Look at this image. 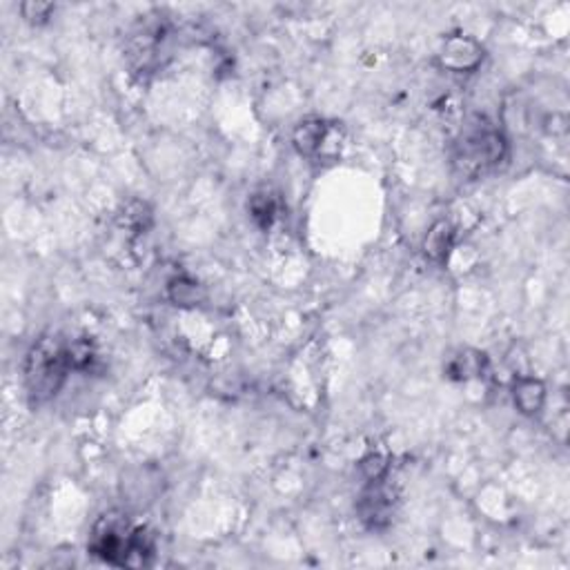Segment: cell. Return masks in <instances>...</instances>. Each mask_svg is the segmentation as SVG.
I'll use <instances>...</instances> for the list:
<instances>
[{
    "mask_svg": "<svg viewBox=\"0 0 570 570\" xmlns=\"http://www.w3.org/2000/svg\"><path fill=\"white\" fill-rule=\"evenodd\" d=\"M89 553L112 566H149L157 542L149 528L132 526L121 513H107L94 524L87 544Z\"/></svg>",
    "mask_w": 570,
    "mask_h": 570,
    "instance_id": "obj_1",
    "label": "cell"
},
{
    "mask_svg": "<svg viewBox=\"0 0 570 570\" xmlns=\"http://www.w3.org/2000/svg\"><path fill=\"white\" fill-rule=\"evenodd\" d=\"M67 359L72 370H78V372H85L94 366L97 361V348L89 339H76V341L67 343Z\"/></svg>",
    "mask_w": 570,
    "mask_h": 570,
    "instance_id": "obj_13",
    "label": "cell"
},
{
    "mask_svg": "<svg viewBox=\"0 0 570 570\" xmlns=\"http://www.w3.org/2000/svg\"><path fill=\"white\" fill-rule=\"evenodd\" d=\"M508 143L506 137L497 127L490 125H477L468 129L457 141V152H454V163L468 177L488 172L497 168L506 158Z\"/></svg>",
    "mask_w": 570,
    "mask_h": 570,
    "instance_id": "obj_3",
    "label": "cell"
},
{
    "mask_svg": "<svg viewBox=\"0 0 570 570\" xmlns=\"http://www.w3.org/2000/svg\"><path fill=\"white\" fill-rule=\"evenodd\" d=\"M454 245V228L450 221H437L423 239V254L434 263H446Z\"/></svg>",
    "mask_w": 570,
    "mask_h": 570,
    "instance_id": "obj_8",
    "label": "cell"
},
{
    "mask_svg": "<svg viewBox=\"0 0 570 570\" xmlns=\"http://www.w3.org/2000/svg\"><path fill=\"white\" fill-rule=\"evenodd\" d=\"M399 506V490L394 483L388 482V477L366 482L361 493H359L357 510L359 522L368 530H386L392 524L394 513Z\"/></svg>",
    "mask_w": 570,
    "mask_h": 570,
    "instance_id": "obj_4",
    "label": "cell"
},
{
    "mask_svg": "<svg viewBox=\"0 0 570 570\" xmlns=\"http://www.w3.org/2000/svg\"><path fill=\"white\" fill-rule=\"evenodd\" d=\"M249 217H252V221L259 225V228L268 229L270 225L274 223V219H277V212H279V205H277V198L272 197V194H254L252 198H249Z\"/></svg>",
    "mask_w": 570,
    "mask_h": 570,
    "instance_id": "obj_11",
    "label": "cell"
},
{
    "mask_svg": "<svg viewBox=\"0 0 570 570\" xmlns=\"http://www.w3.org/2000/svg\"><path fill=\"white\" fill-rule=\"evenodd\" d=\"M168 299L174 306L181 308H194L201 303L203 290L194 279L189 277H177L168 283Z\"/></svg>",
    "mask_w": 570,
    "mask_h": 570,
    "instance_id": "obj_10",
    "label": "cell"
},
{
    "mask_svg": "<svg viewBox=\"0 0 570 570\" xmlns=\"http://www.w3.org/2000/svg\"><path fill=\"white\" fill-rule=\"evenodd\" d=\"M21 12L29 23H45L49 16H52L54 5H49V3H23Z\"/></svg>",
    "mask_w": 570,
    "mask_h": 570,
    "instance_id": "obj_15",
    "label": "cell"
},
{
    "mask_svg": "<svg viewBox=\"0 0 570 570\" xmlns=\"http://www.w3.org/2000/svg\"><path fill=\"white\" fill-rule=\"evenodd\" d=\"M359 470H361L366 482H374V479L388 477V470H390L388 457H383L382 453H370L361 459V462H359Z\"/></svg>",
    "mask_w": 570,
    "mask_h": 570,
    "instance_id": "obj_14",
    "label": "cell"
},
{
    "mask_svg": "<svg viewBox=\"0 0 570 570\" xmlns=\"http://www.w3.org/2000/svg\"><path fill=\"white\" fill-rule=\"evenodd\" d=\"M341 127L321 121V118H306L292 132L294 149L306 158L334 157L341 149Z\"/></svg>",
    "mask_w": 570,
    "mask_h": 570,
    "instance_id": "obj_5",
    "label": "cell"
},
{
    "mask_svg": "<svg viewBox=\"0 0 570 570\" xmlns=\"http://www.w3.org/2000/svg\"><path fill=\"white\" fill-rule=\"evenodd\" d=\"M72 372L67 359V343L49 334L41 337L25 359V388L34 406L52 402L61 392L65 379Z\"/></svg>",
    "mask_w": 570,
    "mask_h": 570,
    "instance_id": "obj_2",
    "label": "cell"
},
{
    "mask_svg": "<svg viewBox=\"0 0 570 570\" xmlns=\"http://www.w3.org/2000/svg\"><path fill=\"white\" fill-rule=\"evenodd\" d=\"M486 354L477 352V350H463L457 357H453V361L448 363L446 372L450 379H457V382H466V379L479 377V374L486 370Z\"/></svg>",
    "mask_w": 570,
    "mask_h": 570,
    "instance_id": "obj_9",
    "label": "cell"
},
{
    "mask_svg": "<svg viewBox=\"0 0 570 570\" xmlns=\"http://www.w3.org/2000/svg\"><path fill=\"white\" fill-rule=\"evenodd\" d=\"M513 402L514 406L526 417H534L542 412L546 403V386L534 377H519L513 383Z\"/></svg>",
    "mask_w": 570,
    "mask_h": 570,
    "instance_id": "obj_7",
    "label": "cell"
},
{
    "mask_svg": "<svg viewBox=\"0 0 570 570\" xmlns=\"http://www.w3.org/2000/svg\"><path fill=\"white\" fill-rule=\"evenodd\" d=\"M483 61L482 43L474 41L466 34H454L443 41L439 49V65L448 72L454 74H470L479 67Z\"/></svg>",
    "mask_w": 570,
    "mask_h": 570,
    "instance_id": "obj_6",
    "label": "cell"
},
{
    "mask_svg": "<svg viewBox=\"0 0 570 570\" xmlns=\"http://www.w3.org/2000/svg\"><path fill=\"white\" fill-rule=\"evenodd\" d=\"M118 221H121L123 228L134 229V232H143L152 223V209L143 201H129L123 205L121 214H118Z\"/></svg>",
    "mask_w": 570,
    "mask_h": 570,
    "instance_id": "obj_12",
    "label": "cell"
}]
</instances>
